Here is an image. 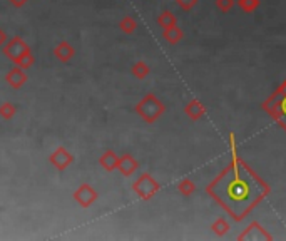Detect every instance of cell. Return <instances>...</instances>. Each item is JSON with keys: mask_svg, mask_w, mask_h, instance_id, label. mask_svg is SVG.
I'll use <instances>...</instances> for the list:
<instances>
[{"mask_svg": "<svg viewBox=\"0 0 286 241\" xmlns=\"http://www.w3.org/2000/svg\"><path fill=\"white\" fill-rule=\"evenodd\" d=\"M119 29H120V32H124V34H127V35L134 34L136 29H137L136 18L131 17V15H124V17L119 21Z\"/></svg>", "mask_w": 286, "mask_h": 241, "instance_id": "cell-15", "label": "cell"}, {"mask_svg": "<svg viewBox=\"0 0 286 241\" xmlns=\"http://www.w3.org/2000/svg\"><path fill=\"white\" fill-rule=\"evenodd\" d=\"M7 2L12 5V7H15V9H21V7H24L25 4L29 2V0H7Z\"/></svg>", "mask_w": 286, "mask_h": 241, "instance_id": "cell-26", "label": "cell"}, {"mask_svg": "<svg viewBox=\"0 0 286 241\" xmlns=\"http://www.w3.org/2000/svg\"><path fill=\"white\" fill-rule=\"evenodd\" d=\"M164 112H166V106H164L154 94H146V96L136 104V114L148 124L156 123Z\"/></svg>", "mask_w": 286, "mask_h": 241, "instance_id": "cell-2", "label": "cell"}, {"mask_svg": "<svg viewBox=\"0 0 286 241\" xmlns=\"http://www.w3.org/2000/svg\"><path fill=\"white\" fill-rule=\"evenodd\" d=\"M34 62H35V57H34V54H32V50H30V52H27L25 55L21 57V61H18L15 66L22 67L25 71V69H30L32 66H34Z\"/></svg>", "mask_w": 286, "mask_h": 241, "instance_id": "cell-22", "label": "cell"}, {"mask_svg": "<svg viewBox=\"0 0 286 241\" xmlns=\"http://www.w3.org/2000/svg\"><path fill=\"white\" fill-rule=\"evenodd\" d=\"M49 163L52 164V166L59 171V173H62V171H66L74 163V156L69 153L66 148H62V146H60V148H57V149L52 151V153H50Z\"/></svg>", "mask_w": 286, "mask_h": 241, "instance_id": "cell-6", "label": "cell"}, {"mask_svg": "<svg viewBox=\"0 0 286 241\" xmlns=\"http://www.w3.org/2000/svg\"><path fill=\"white\" fill-rule=\"evenodd\" d=\"M72 199L77 203L80 208H91L95 201L99 199V193L92 185L89 183H82V185L72 193Z\"/></svg>", "mask_w": 286, "mask_h": 241, "instance_id": "cell-5", "label": "cell"}, {"mask_svg": "<svg viewBox=\"0 0 286 241\" xmlns=\"http://www.w3.org/2000/svg\"><path fill=\"white\" fill-rule=\"evenodd\" d=\"M157 25L161 29H169L176 25V15L171 10H164L162 14L157 15Z\"/></svg>", "mask_w": 286, "mask_h": 241, "instance_id": "cell-17", "label": "cell"}, {"mask_svg": "<svg viewBox=\"0 0 286 241\" xmlns=\"http://www.w3.org/2000/svg\"><path fill=\"white\" fill-rule=\"evenodd\" d=\"M230 149H231V159H239L236 137H234V134H230Z\"/></svg>", "mask_w": 286, "mask_h": 241, "instance_id": "cell-25", "label": "cell"}, {"mask_svg": "<svg viewBox=\"0 0 286 241\" xmlns=\"http://www.w3.org/2000/svg\"><path fill=\"white\" fill-rule=\"evenodd\" d=\"M238 7L244 12V14H251L259 7V0H238Z\"/></svg>", "mask_w": 286, "mask_h": 241, "instance_id": "cell-21", "label": "cell"}, {"mask_svg": "<svg viewBox=\"0 0 286 241\" xmlns=\"http://www.w3.org/2000/svg\"><path fill=\"white\" fill-rule=\"evenodd\" d=\"M139 169V163L132 154H122L119 156V163H117V171L122 176H132Z\"/></svg>", "mask_w": 286, "mask_h": 241, "instance_id": "cell-8", "label": "cell"}, {"mask_svg": "<svg viewBox=\"0 0 286 241\" xmlns=\"http://www.w3.org/2000/svg\"><path fill=\"white\" fill-rule=\"evenodd\" d=\"M276 91H278L279 94H281L283 97H286V79H284V81L281 82V86H279V87L276 89Z\"/></svg>", "mask_w": 286, "mask_h": 241, "instance_id": "cell-28", "label": "cell"}, {"mask_svg": "<svg viewBox=\"0 0 286 241\" xmlns=\"http://www.w3.org/2000/svg\"><path fill=\"white\" fill-rule=\"evenodd\" d=\"M17 114V107L15 104H12V103H2L0 104V117H2L4 120H10L12 117H14Z\"/></svg>", "mask_w": 286, "mask_h": 241, "instance_id": "cell-19", "label": "cell"}, {"mask_svg": "<svg viewBox=\"0 0 286 241\" xmlns=\"http://www.w3.org/2000/svg\"><path fill=\"white\" fill-rule=\"evenodd\" d=\"M30 46L27 42H25L21 35H14L12 39H9L5 42V46L2 47V52L4 55L7 57L9 61H12L14 64H17L18 61H21V57L25 55L27 52H30Z\"/></svg>", "mask_w": 286, "mask_h": 241, "instance_id": "cell-4", "label": "cell"}, {"mask_svg": "<svg viewBox=\"0 0 286 241\" xmlns=\"http://www.w3.org/2000/svg\"><path fill=\"white\" fill-rule=\"evenodd\" d=\"M177 191H179L182 196H191L196 191V185L189 179V177H184L182 181L177 183Z\"/></svg>", "mask_w": 286, "mask_h": 241, "instance_id": "cell-20", "label": "cell"}, {"mask_svg": "<svg viewBox=\"0 0 286 241\" xmlns=\"http://www.w3.org/2000/svg\"><path fill=\"white\" fill-rule=\"evenodd\" d=\"M117 163H119V156L114 153L112 149H106L103 153V156L99 157L100 168L106 169V171H109V173H112V171L117 169Z\"/></svg>", "mask_w": 286, "mask_h": 241, "instance_id": "cell-13", "label": "cell"}, {"mask_svg": "<svg viewBox=\"0 0 286 241\" xmlns=\"http://www.w3.org/2000/svg\"><path fill=\"white\" fill-rule=\"evenodd\" d=\"M52 54L55 55L57 61L62 62V64H67V62H71L72 57L75 55V49L72 47L71 42L62 41V42H59V44H57V46L54 47Z\"/></svg>", "mask_w": 286, "mask_h": 241, "instance_id": "cell-9", "label": "cell"}, {"mask_svg": "<svg viewBox=\"0 0 286 241\" xmlns=\"http://www.w3.org/2000/svg\"><path fill=\"white\" fill-rule=\"evenodd\" d=\"M211 231L216 234V236H224V234L230 231V223H228L226 218H218L211 225Z\"/></svg>", "mask_w": 286, "mask_h": 241, "instance_id": "cell-18", "label": "cell"}, {"mask_svg": "<svg viewBox=\"0 0 286 241\" xmlns=\"http://www.w3.org/2000/svg\"><path fill=\"white\" fill-rule=\"evenodd\" d=\"M162 37H164V41L171 44V46H174V44H179L184 39V32H182V29L177 27V24H176V25H173V27L164 29Z\"/></svg>", "mask_w": 286, "mask_h": 241, "instance_id": "cell-14", "label": "cell"}, {"mask_svg": "<svg viewBox=\"0 0 286 241\" xmlns=\"http://www.w3.org/2000/svg\"><path fill=\"white\" fill-rule=\"evenodd\" d=\"M149 72H151V69H149V66L146 64L144 61H137L136 64L131 67V74L134 75L136 79H139V81H142V79L148 77Z\"/></svg>", "mask_w": 286, "mask_h": 241, "instance_id": "cell-16", "label": "cell"}, {"mask_svg": "<svg viewBox=\"0 0 286 241\" xmlns=\"http://www.w3.org/2000/svg\"><path fill=\"white\" fill-rule=\"evenodd\" d=\"M27 81H29L27 74H25L24 69L18 67V66H14L7 74H5V82L9 84V87L15 89V91H17V89L24 87Z\"/></svg>", "mask_w": 286, "mask_h": 241, "instance_id": "cell-7", "label": "cell"}, {"mask_svg": "<svg viewBox=\"0 0 286 241\" xmlns=\"http://www.w3.org/2000/svg\"><path fill=\"white\" fill-rule=\"evenodd\" d=\"M7 41H9V37H7V34H5V30L0 29V49L5 46V42Z\"/></svg>", "mask_w": 286, "mask_h": 241, "instance_id": "cell-27", "label": "cell"}, {"mask_svg": "<svg viewBox=\"0 0 286 241\" xmlns=\"http://www.w3.org/2000/svg\"><path fill=\"white\" fill-rule=\"evenodd\" d=\"M208 193L241 221L268 194V186L246 166L243 159H231V164L208 186Z\"/></svg>", "mask_w": 286, "mask_h": 241, "instance_id": "cell-1", "label": "cell"}, {"mask_svg": "<svg viewBox=\"0 0 286 241\" xmlns=\"http://www.w3.org/2000/svg\"><path fill=\"white\" fill-rule=\"evenodd\" d=\"M276 123H278L279 126H281L283 131H286V116H281V117H279V119L276 120Z\"/></svg>", "mask_w": 286, "mask_h": 241, "instance_id": "cell-29", "label": "cell"}, {"mask_svg": "<svg viewBox=\"0 0 286 241\" xmlns=\"http://www.w3.org/2000/svg\"><path fill=\"white\" fill-rule=\"evenodd\" d=\"M238 239H271V234L264 231V228L259 223H251L238 236Z\"/></svg>", "mask_w": 286, "mask_h": 241, "instance_id": "cell-11", "label": "cell"}, {"mask_svg": "<svg viewBox=\"0 0 286 241\" xmlns=\"http://www.w3.org/2000/svg\"><path fill=\"white\" fill-rule=\"evenodd\" d=\"M198 2H199V0H176V4L179 5L182 10H186V12L193 10L196 5H198Z\"/></svg>", "mask_w": 286, "mask_h": 241, "instance_id": "cell-24", "label": "cell"}, {"mask_svg": "<svg viewBox=\"0 0 286 241\" xmlns=\"http://www.w3.org/2000/svg\"><path fill=\"white\" fill-rule=\"evenodd\" d=\"M184 112L191 120H199L201 117H205L206 114V107L201 104V101L198 99H191L189 103L184 107Z\"/></svg>", "mask_w": 286, "mask_h": 241, "instance_id": "cell-12", "label": "cell"}, {"mask_svg": "<svg viewBox=\"0 0 286 241\" xmlns=\"http://www.w3.org/2000/svg\"><path fill=\"white\" fill-rule=\"evenodd\" d=\"M132 189H134V193L142 201H149V199H152L159 193L161 186H159V183L151 174L144 173V174L139 176L134 183H132Z\"/></svg>", "mask_w": 286, "mask_h": 241, "instance_id": "cell-3", "label": "cell"}, {"mask_svg": "<svg viewBox=\"0 0 286 241\" xmlns=\"http://www.w3.org/2000/svg\"><path fill=\"white\" fill-rule=\"evenodd\" d=\"M281 99H283V96L276 91L263 103V111L275 120L279 119V104H281Z\"/></svg>", "mask_w": 286, "mask_h": 241, "instance_id": "cell-10", "label": "cell"}, {"mask_svg": "<svg viewBox=\"0 0 286 241\" xmlns=\"http://www.w3.org/2000/svg\"><path fill=\"white\" fill-rule=\"evenodd\" d=\"M236 4V0H216V7H218L222 14H228Z\"/></svg>", "mask_w": 286, "mask_h": 241, "instance_id": "cell-23", "label": "cell"}]
</instances>
